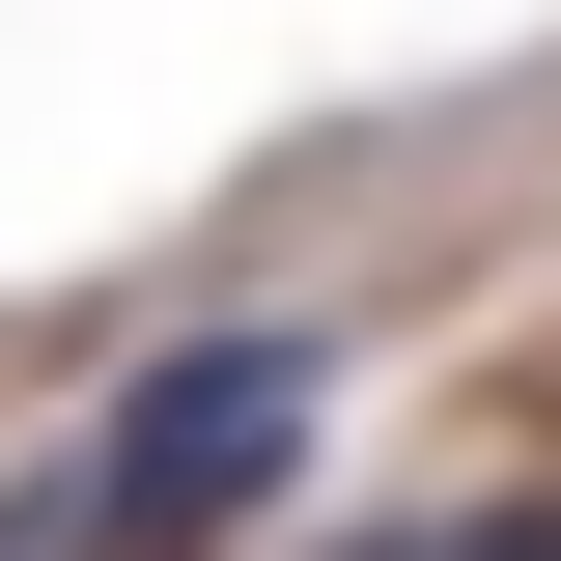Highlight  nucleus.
I'll return each instance as SVG.
<instances>
[{
	"label": "nucleus",
	"instance_id": "1",
	"mask_svg": "<svg viewBox=\"0 0 561 561\" xmlns=\"http://www.w3.org/2000/svg\"><path fill=\"white\" fill-rule=\"evenodd\" d=\"M309 449H337V337L309 309H197L169 365L84 393V449L28 478V561H225V534L309 505Z\"/></svg>",
	"mask_w": 561,
	"mask_h": 561
},
{
	"label": "nucleus",
	"instance_id": "2",
	"mask_svg": "<svg viewBox=\"0 0 561 561\" xmlns=\"http://www.w3.org/2000/svg\"><path fill=\"white\" fill-rule=\"evenodd\" d=\"M337 561H561V505L505 478V505H421V534H337Z\"/></svg>",
	"mask_w": 561,
	"mask_h": 561
}]
</instances>
